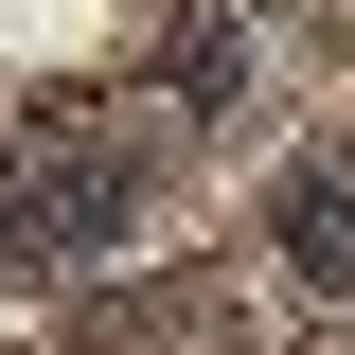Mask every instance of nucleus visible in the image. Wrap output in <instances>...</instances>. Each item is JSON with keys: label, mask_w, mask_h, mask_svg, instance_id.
<instances>
[{"label": "nucleus", "mask_w": 355, "mask_h": 355, "mask_svg": "<svg viewBox=\"0 0 355 355\" xmlns=\"http://www.w3.org/2000/svg\"><path fill=\"white\" fill-rule=\"evenodd\" d=\"M125 214H142V142H107V125H53V142H36V266L125 249Z\"/></svg>", "instance_id": "obj_1"}, {"label": "nucleus", "mask_w": 355, "mask_h": 355, "mask_svg": "<svg viewBox=\"0 0 355 355\" xmlns=\"http://www.w3.org/2000/svg\"><path fill=\"white\" fill-rule=\"evenodd\" d=\"M266 249L302 266V284H355V160H302V178H284V214H266Z\"/></svg>", "instance_id": "obj_2"}, {"label": "nucleus", "mask_w": 355, "mask_h": 355, "mask_svg": "<svg viewBox=\"0 0 355 355\" xmlns=\"http://www.w3.org/2000/svg\"><path fill=\"white\" fill-rule=\"evenodd\" d=\"M0 266H36V142H0Z\"/></svg>", "instance_id": "obj_3"}]
</instances>
